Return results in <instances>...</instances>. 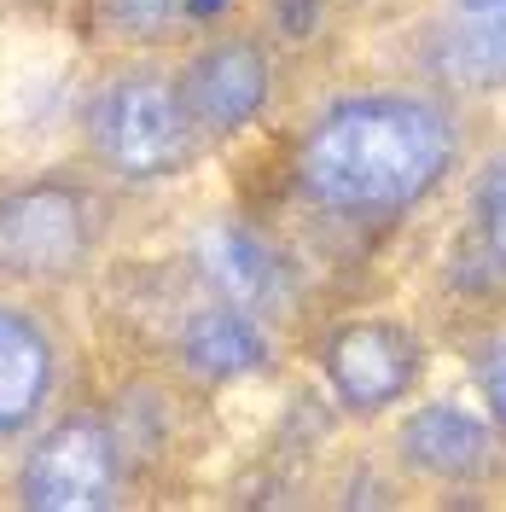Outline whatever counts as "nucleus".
I'll use <instances>...</instances> for the list:
<instances>
[{
  "label": "nucleus",
  "mask_w": 506,
  "mask_h": 512,
  "mask_svg": "<svg viewBox=\"0 0 506 512\" xmlns=\"http://www.w3.org/2000/svg\"><path fill=\"white\" fill-rule=\"evenodd\" d=\"M460 128L437 99L344 94L297 146V187L332 216H402L431 198L454 163Z\"/></svg>",
  "instance_id": "obj_1"
},
{
  "label": "nucleus",
  "mask_w": 506,
  "mask_h": 512,
  "mask_svg": "<svg viewBox=\"0 0 506 512\" xmlns=\"http://www.w3.org/2000/svg\"><path fill=\"white\" fill-rule=\"evenodd\" d=\"M198 123L187 117L181 82L163 70H123L88 99V146L123 181H158L192 163Z\"/></svg>",
  "instance_id": "obj_2"
},
{
  "label": "nucleus",
  "mask_w": 506,
  "mask_h": 512,
  "mask_svg": "<svg viewBox=\"0 0 506 512\" xmlns=\"http://www.w3.org/2000/svg\"><path fill=\"white\" fill-rule=\"evenodd\" d=\"M94 251V204L70 181H30L0 198V274L70 280Z\"/></svg>",
  "instance_id": "obj_3"
},
{
  "label": "nucleus",
  "mask_w": 506,
  "mask_h": 512,
  "mask_svg": "<svg viewBox=\"0 0 506 512\" xmlns=\"http://www.w3.org/2000/svg\"><path fill=\"white\" fill-rule=\"evenodd\" d=\"M24 507L47 512H82V507H111L117 501V431L99 414H64L24 460Z\"/></svg>",
  "instance_id": "obj_4"
},
{
  "label": "nucleus",
  "mask_w": 506,
  "mask_h": 512,
  "mask_svg": "<svg viewBox=\"0 0 506 512\" xmlns=\"http://www.w3.org/2000/svg\"><path fill=\"white\" fill-rule=\"evenodd\" d=\"M326 384L349 414H379L390 402H402L419 379V344L408 326L396 320H349L326 338L320 350Z\"/></svg>",
  "instance_id": "obj_5"
},
{
  "label": "nucleus",
  "mask_w": 506,
  "mask_h": 512,
  "mask_svg": "<svg viewBox=\"0 0 506 512\" xmlns=\"http://www.w3.org/2000/svg\"><path fill=\"white\" fill-rule=\"evenodd\" d=\"M175 82H181V99H187V117L198 123V134L222 140V134H239L245 123L262 117L274 70L251 35H233V41L198 47Z\"/></svg>",
  "instance_id": "obj_6"
},
{
  "label": "nucleus",
  "mask_w": 506,
  "mask_h": 512,
  "mask_svg": "<svg viewBox=\"0 0 506 512\" xmlns=\"http://www.w3.org/2000/svg\"><path fill=\"white\" fill-rule=\"evenodd\" d=\"M192 256H198V274L216 286V297L251 309V315H268L291 297V268L256 227H239V222L204 227Z\"/></svg>",
  "instance_id": "obj_7"
},
{
  "label": "nucleus",
  "mask_w": 506,
  "mask_h": 512,
  "mask_svg": "<svg viewBox=\"0 0 506 512\" xmlns=\"http://www.w3.org/2000/svg\"><path fill=\"white\" fill-rule=\"evenodd\" d=\"M396 454L425 478H483L495 466V425L460 402H425L402 419Z\"/></svg>",
  "instance_id": "obj_8"
},
{
  "label": "nucleus",
  "mask_w": 506,
  "mask_h": 512,
  "mask_svg": "<svg viewBox=\"0 0 506 512\" xmlns=\"http://www.w3.org/2000/svg\"><path fill=\"white\" fill-rule=\"evenodd\" d=\"M53 379H59V361L41 320H30L24 309H0V448L41 425L53 402Z\"/></svg>",
  "instance_id": "obj_9"
},
{
  "label": "nucleus",
  "mask_w": 506,
  "mask_h": 512,
  "mask_svg": "<svg viewBox=\"0 0 506 512\" xmlns=\"http://www.w3.org/2000/svg\"><path fill=\"white\" fill-rule=\"evenodd\" d=\"M268 361H274L268 332L256 326L251 309H239L227 297L192 309L187 326H181V367L204 384H227V379H245V373H262Z\"/></svg>",
  "instance_id": "obj_10"
},
{
  "label": "nucleus",
  "mask_w": 506,
  "mask_h": 512,
  "mask_svg": "<svg viewBox=\"0 0 506 512\" xmlns=\"http://www.w3.org/2000/svg\"><path fill=\"white\" fill-rule=\"evenodd\" d=\"M431 70L460 94L506 88V0L501 6H466L460 18H448L443 35L431 41Z\"/></svg>",
  "instance_id": "obj_11"
},
{
  "label": "nucleus",
  "mask_w": 506,
  "mask_h": 512,
  "mask_svg": "<svg viewBox=\"0 0 506 512\" xmlns=\"http://www.w3.org/2000/svg\"><path fill=\"white\" fill-rule=\"evenodd\" d=\"M477 233H483V251L495 256V268L506 274V152L489 158V169L477 175Z\"/></svg>",
  "instance_id": "obj_12"
},
{
  "label": "nucleus",
  "mask_w": 506,
  "mask_h": 512,
  "mask_svg": "<svg viewBox=\"0 0 506 512\" xmlns=\"http://www.w3.org/2000/svg\"><path fill=\"white\" fill-rule=\"evenodd\" d=\"M175 12H181V0H99V18L111 24L117 35L128 41H152L175 24Z\"/></svg>",
  "instance_id": "obj_13"
},
{
  "label": "nucleus",
  "mask_w": 506,
  "mask_h": 512,
  "mask_svg": "<svg viewBox=\"0 0 506 512\" xmlns=\"http://www.w3.org/2000/svg\"><path fill=\"white\" fill-rule=\"evenodd\" d=\"M477 390H483V402H489L495 425L506 431V332L477 355Z\"/></svg>",
  "instance_id": "obj_14"
},
{
  "label": "nucleus",
  "mask_w": 506,
  "mask_h": 512,
  "mask_svg": "<svg viewBox=\"0 0 506 512\" xmlns=\"http://www.w3.org/2000/svg\"><path fill=\"white\" fill-rule=\"evenodd\" d=\"M274 18H280L291 35H309L320 24V0H274Z\"/></svg>",
  "instance_id": "obj_15"
},
{
  "label": "nucleus",
  "mask_w": 506,
  "mask_h": 512,
  "mask_svg": "<svg viewBox=\"0 0 506 512\" xmlns=\"http://www.w3.org/2000/svg\"><path fill=\"white\" fill-rule=\"evenodd\" d=\"M187 6V18H222L227 12V0H181Z\"/></svg>",
  "instance_id": "obj_16"
},
{
  "label": "nucleus",
  "mask_w": 506,
  "mask_h": 512,
  "mask_svg": "<svg viewBox=\"0 0 506 512\" xmlns=\"http://www.w3.org/2000/svg\"><path fill=\"white\" fill-rule=\"evenodd\" d=\"M460 6H501V0H460Z\"/></svg>",
  "instance_id": "obj_17"
}]
</instances>
